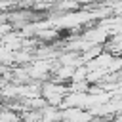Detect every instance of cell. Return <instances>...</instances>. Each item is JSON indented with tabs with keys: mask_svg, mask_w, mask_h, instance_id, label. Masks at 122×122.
<instances>
[{
	"mask_svg": "<svg viewBox=\"0 0 122 122\" xmlns=\"http://www.w3.org/2000/svg\"><path fill=\"white\" fill-rule=\"evenodd\" d=\"M65 90H67V88L61 86V84H57V82H48V84L42 86V97H44L46 103L57 105V103L63 101V97H65V93H67Z\"/></svg>",
	"mask_w": 122,
	"mask_h": 122,
	"instance_id": "cell-1",
	"label": "cell"
}]
</instances>
